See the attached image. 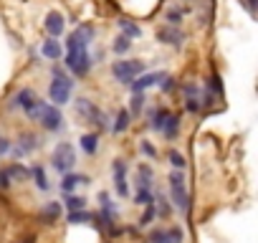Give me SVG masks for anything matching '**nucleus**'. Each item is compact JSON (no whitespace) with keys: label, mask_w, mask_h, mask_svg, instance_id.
Returning <instances> with one entry per match:
<instances>
[{"label":"nucleus","mask_w":258,"mask_h":243,"mask_svg":"<svg viewBox=\"0 0 258 243\" xmlns=\"http://www.w3.org/2000/svg\"><path fill=\"white\" fill-rule=\"evenodd\" d=\"M51 162H53V167H56L58 172H69V170L74 167V162H76V152H74V147H71L69 142H61V145L53 150Z\"/></svg>","instance_id":"2"},{"label":"nucleus","mask_w":258,"mask_h":243,"mask_svg":"<svg viewBox=\"0 0 258 243\" xmlns=\"http://www.w3.org/2000/svg\"><path fill=\"white\" fill-rule=\"evenodd\" d=\"M63 26H66V21H63V16L61 13H48L46 16V31H48V36L51 38H58L61 33H63Z\"/></svg>","instance_id":"10"},{"label":"nucleus","mask_w":258,"mask_h":243,"mask_svg":"<svg viewBox=\"0 0 258 243\" xmlns=\"http://www.w3.org/2000/svg\"><path fill=\"white\" fill-rule=\"evenodd\" d=\"M36 99H38V96H36L31 89H23V91H18V96H16V104H18V106H23V109H28V106L36 101Z\"/></svg>","instance_id":"19"},{"label":"nucleus","mask_w":258,"mask_h":243,"mask_svg":"<svg viewBox=\"0 0 258 243\" xmlns=\"http://www.w3.org/2000/svg\"><path fill=\"white\" fill-rule=\"evenodd\" d=\"M66 66H69L76 76H86L89 69H91V56H89V51H86V48H81V51H69Z\"/></svg>","instance_id":"4"},{"label":"nucleus","mask_w":258,"mask_h":243,"mask_svg":"<svg viewBox=\"0 0 258 243\" xmlns=\"http://www.w3.org/2000/svg\"><path fill=\"white\" fill-rule=\"evenodd\" d=\"M81 183H86V177L84 175H74V172H63V183H61V188L69 193V190H74L76 185H81Z\"/></svg>","instance_id":"15"},{"label":"nucleus","mask_w":258,"mask_h":243,"mask_svg":"<svg viewBox=\"0 0 258 243\" xmlns=\"http://www.w3.org/2000/svg\"><path fill=\"white\" fill-rule=\"evenodd\" d=\"M76 109H79V114H84L89 122H94V125H99V127L106 125V116L101 114V109H96V104H91L89 99H76Z\"/></svg>","instance_id":"7"},{"label":"nucleus","mask_w":258,"mask_h":243,"mask_svg":"<svg viewBox=\"0 0 258 243\" xmlns=\"http://www.w3.org/2000/svg\"><path fill=\"white\" fill-rule=\"evenodd\" d=\"M58 215H61V203H58V200H51V203H46V205L41 208V220H43V223H53Z\"/></svg>","instance_id":"13"},{"label":"nucleus","mask_w":258,"mask_h":243,"mask_svg":"<svg viewBox=\"0 0 258 243\" xmlns=\"http://www.w3.org/2000/svg\"><path fill=\"white\" fill-rule=\"evenodd\" d=\"M91 218H94V215H91V213H84V208L69 213V223H84V220H91Z\"/></svg>","instance_id":"26"},{"label":"nucleus","mask_w":258,"mask_h":243,"mask_svg":"<svg viewBox=\"0 0 258 243\" xmlns=\"http://www.w3.org/2000/svg\"><path fill=\"white\" fill-rule=\"evenodd\" d=\"M31 175H33V180H36L38 190H48V180H46V172H43V167H41V165H36V167L31 170Z\"/></svg>","instance_id":"22"},{"label":"nucleus","mask_w":258,"mask_h":243,"mask_svg":"<svg viewBox=\"0 0 258 243\" xmlns=\"http://www.w3.org/2000/svg\"><path fill=\"white\" fill-rule=\"evenodd\" d=\"M142 104H145L142 91H135V96H132V106H129V116H137V114L142 111Z\"/></svg>","instance_id":"24"},{"label":"nucleus","mask_w":258,"mask_h":243,"mask_svg":"<svg viewBox=\"0 0 258 243\" xmlns=\"http://www.w3.org/2000/svg\"><path fill=\"white\" fill-rule=\"evenodd\" d=\"M167 109H157L155 114H152V130H157V132H162V127H165V122H167Z\"/></svg>","instance_id":"21"},{"label":"nucleus","mask_w":258,"mask_h":243,"mask_svg":"<svg viewBox=\"0 0 258 243\" xmlns=\"http://www.w3.org/2000/svg\"><path fill=\"white\" fill-rule=\"evenodd\" d=\"M43 56L51 58V61H58V58H61V46H58L56 41H46V43H43Z\"/></svg>","instance_id":"18"},{"label":"nucleus","mask_w":258,"mask_h":243,"mask_svg":"<svg viewBox=\"0 0 258 243\" xmlns=\"http://www.w3.org/2000/svg\"><path fill=\"white\" fill-rule=\"evenodd\" d=\"M137 203H140V205H150V203H152L150 190H137Z\"/></svg>","instance_id":"32"},{"label":"nucleus","mask_w":258,"mask_h":243,"mask_svg":"<svg viewBox=\"0 0 258 243\" xmlns=\"http://www.w3.org/2000/svg\"><path fill=\"white\" fill-rule=\"evenodd\" d=\"M129 48H132V41H129L124 33L116 36V41H114V51H116V53H126Z\"/></svg>","instance_id":"25"},{"label":"nucleus","mask_w":258,"mask_h":243,"mask_svg":"<svg viewBox=\"0 0 258 243\" xmlns=\"http://www.w3.org/2000/svg\"><path fill=\"white\" fill-rule=\"evenodd\" d=\"M145 71V61H114V66H111V74H114V79L116 81H121V84H129V81H135V76H140Z\"/></svg>","instance_id":"1"},{"label":"nucleus","mask_w":258,"mask_h":243,"mask_svg":"<svg viewBox=\"0 0 258 243\" xmlns=\"http://www.w3.org/2000/svg\"><path fill=\"white\" fill-rule=\"evenodd\" d=\"M187 109H190V111H198V109H200V101H195V99H187Z\"/></svg>","instance_id":"37"},{"label":"nucleus","mask_w":258,"mask_h":243,"mask_svg":"<svg viewBox=\"0 0 258 243\" xmlns=\"http://www.w3.org/2000/svg\"><path fill=\"white\" fill-rule=\"evenodd\" d=\"M71 89H74V84L58 74V76H53V81L48 86V96H51V101H56V106H61L71 99Z\"/></svg>","instance_id":"3"},{"label":"nucleus","mask_w":258,"mask_h":243,"mask_svg":"<svg viewBox=\"0 0 258 243\" xmlns=\"http://www.w3.org/2000/svg\"><path fill=\"white\" fill-rule=\"evenodd\" d=\"M8 150H11V142H8V140H0V155L8 152Z\"/></svg>","instance_id":"38"},{"label":"nucleus","mask_w":258,"mask_h":243,"mask_svg":"<svg viewBox=\"0 0 258 243\" xmlns=\"http://www.w3.org/2000/svg\"><path fill=\"white\" fill-rule=\"evenodd\" d=\"M177 122H180V119H177L175 114H167V122H165V127H162V132H165V135H167L170 140H172V137L177 135V130H180V125H177Z\"/></svg>","instance_id":"20"},{"label":"nucleus","mask_w":258,"mask_h":243,"mask_svg":"<svg viewBox=\"0 0 258 243\" xmlns=\"http://www.w3.org/2000/svg\"><path fill=\"white\" fill-rule=\"evenodd\" d=\"M170 185H172V200L180 210H187L190 208V198H187V190H185V177L182 172H172L170 175Z\"/></svg>","instance_id":"5"},{"label":"nucleus","mask_w":258,"mask_h":243,"mask_svg":"<svg viewBox=\"0 0 258 243\" xmlns=\"http://www.w3.org/2000/svg\"><path fill=\"white\" fill-rule=\"evenodd\" d=\"M114 188H116V193L124 198V195H129V188H126V165H124V160H116L114 162Z\"/></svg>","instance_id":"9"},{"label":"nucleus","mask_w":258,"mask_h":243,"mask_svg":"<svg viewBox=\"0 0 258 243\" xmlns=\"http://www.w3.org/2000/svg\"><path fill=\"white\" fill-rule=\"evenodd\" d=\"M167 21H170V26H177L180 21H182V11H167Z\"/></svg>","instance_id":"31"},{"label":"nucleus","mask_w":258,"mask_h":243,"mask_svg":"<svg viewBox=\"0 0 258 243\" xmlns=\"http://www.w3.org/2000/svg\"><path fill=\"white\" fill-rule=\"evenodd\" d=\"M38 145H41V140H38L36 135H23V137H21V142L16 145V155H26V152L36 150Z\"/></svg>","instance_id":"14"},{"label":"nucleus","mask_w":258,"mask_h":243,"mask_svg":"<svg viewBox=\"0 0 258 243\" xmlns=\"http://www.w3.org/2000/svg\"><path fill=\"white\" fill-rule=\"evenodd\" d=\"M38 122L46 127V130H61V125H63V114L58 111V106H43V111H41V116H38Z\"/></svg>","instance_id":"8"},{"label":"nucleus","mask_w":258,"mask_h":243,"mask_svg":"<svg viewBox=\"0 0 258 243\" xmlns=\"http://www.w3.org/2000/svg\"><path fill=\"white\" fill-rule=\"evenodd\" d=\"M119 26H121V31H124V36H126V38H140V36H142L140 26H137V23H132V21H126V18H121V21H119Z\"/></svg>","instance_id":"16"},{"label":"nucleus","mask_w":258,"mask_h":243,"mask_svg":"<svg viewBox=\"0 0 258 243\" xmlns=\"http://www.w3.org/2000/svg\"><path fill=\"white\" fill-rule=\"evenodd\" d=\"M157 38H160L162 43H170V46H180L185 36H182V33H180V31H177L175 26H165V28H160V31H157Z\"/></svg>","instance_id":"12"},{"label":"nucleus","mask_w":258,"mask_h":243,"mask_svg":"<svg viewBox=\"0 0 258 243\" xmlns=\"http://www.w3.org/2000/svg\"><path fill=\"white\" fill-rule=\"evenodd\" d=\"M170 162H172V167H177V170H182V167H185V157H182L180 152H175V150L170 152Z\"/></svg>","instance_id":"30"},{"label":"nucleus","mask_w":258,"mask_h":243,"mask_svg":"<svg viewBox=\"0 0 258 243\" xmlns=\"http://www.w3.org/2000/svg\"><path fill=\"white\" fill-rule=\"evenodd\" d=\"M84 198H79V195H71V198H66V205H69V210H81L84 208Z\"/></svg>","instance_id":"29"},{"label":"nucleus","mask_w":258,"mask_h":243,"mask_svg":"<svg viewBox=\"0 0 258 243\" xmlns=\"http://www.w3.org/2000/svg\"><path fill=\"white\" fill-rule=\"evenodd\" d=\"M8 177H11V180H18V183H23V180L28 177V172H26L21 165H13V167L8 170Z\"/></svg>","instance_id":"27"},{"label":"nucleus","mask_w":258,"mask_h":243,"mask_svg":"<svg viewBox=\"0 0 258 243\" xmlns=\"http://www.w3.org/2000/svg\"><path fill=\"white\" fill-rule=\"evenodd\" d=\"M126 127H129V111L121 109V111L116 114V122H114V132H124Z\"/></svg>","instance_id":"23"},{"label":"nucleus","mask_w":258,"mask_h":243,"mask_svg":"<svg viewBox=\"0 0 258 243\" xmlns=\"http://www.w3.org/2000/svg\"><path fill=\"white\" fill-rule=\"evenodd\" d=\"M245 6H248L250 13H255V0H245Z\"/></svg>","instance_id":"39"},{"label":"nucleus","mask_w":258,"mask_h":243,"mask_svg":"<svg viewBox=\"0 0 258 243\" xmlns=\"http://www.w3.org/2000/svg\"><path fill=\"white\" fill-rule=\"evenodd\" d=\"M150 240H152V243H167V230H155V233L150 235Z\"/></svg>","instance_id":"34"},{"label":"nucleus","mask_w":258,"mask_h":243,"mask_svg":"<svg viewBox=\"0 0 258 243\" xmlns=\"http://www.w3.org/2000/svg\"><path fill=\"white\" fill-rule=\"evenodd\" d=\"M142 152H145V155H150V157H157V150H155L152 145H147V142L142 145Z\"/></svg>","instance_id":"36"},{"label":"nucleus","mask_w":258,"mask_h":243,"mask_svg":"<svg viewBox=\"0 0 258 243\" xmlns=\"http://www.w3.org/2000/svg\"><path fill=\"white\" fill-rule=\"evenodd\" d=\"M91 38H94V28L84 23V26H79V28H76L71 36H69L66 48H69V51H81V48H89Z\"/></svg>","instance_id":"6"},{"label":"nucleus","mask_w":258,"mask_h":243,"mask_svg":"<svg viewBox=\"0 0 258 243\" xmlns=\"http://www.w3.org/2000/svg\"><path fill=\"white\" fill-rule=\"evenodd\" d=\"M8 185H11V177H8V172H0V190H8Z\"/></svg>","instance_id":"35"},{"label":"nucleus","mask_w":258,"mask_h":243,"mask_svg":"<svg viewBox=\"0 0 258 243\" xmlns=\"http://www.w3.org/2000/svg\"><path fill=\"white\" fill-rule=\"evenodd\" d=\"M185 240V233H182V228H170L167 230V243H182Z\"/></svg>","instance_id":"28"},{"label":"nucleus","mask_w":258,"mask_h":243,"mask_svg":"<svg viewBox=\"0 0 258 243\" xmlns=\"http://www.w3.org/2000/svg\"><path fill=\"white\" fill-rule=\"evenodd\" d=\"M81 150H84L86 155H94V152L99 150V137H96V135H84V137H81Z\"/></svg>","instance_id":"17"},{"label":"nucleus","mask_w":258,"mask_h":243,"mask_svg":"<svg viewBox=\"0 0 258 243\" xmlns=\"http://www.w3.org/2000/svg\"><path fill=\"white\" fill-rule=\"evenodd\" d=\"M137 81H129L132 84V91H145L147 86H152V84H157V81H162V79H167V74H145V76H135Z\"/></svg>","instance_id":"11"},{"label":"nucleus","mask_w":258,"mask_h":243,"mask_svg":"<svg viewBox=\"0 0 258 243\" xmlns=\"http://www.w3.org/2000/svg\"><path fill=\"white\" fill-rule=\"evenodd\" d=\"M155 215H157V208H152V203H150V208H147V213L142 215V220H140V225H147V223H150V220H152Z\"/></svg>","instance_id":"33"}]
</instances>
